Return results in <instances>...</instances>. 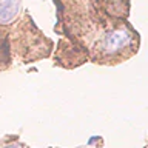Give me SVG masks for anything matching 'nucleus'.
<instances>
[{
  "label": "nucleus",
  "mask_w": 148,
  "mask_h": 148,
  "mask_svg": "<svg viewBox=\"0 0 148 148\" xmlns=\"http://www.w3.org/2000/svg\"><path fill=\"white\" fill-rule=\"evenodd\" d=\"M131 40H133V36L128 29H125V28L114 29L103 39V49L108 54H114L120 49L127 48L131 43Z\"/></svg>",
  "instance_id": "1"
},
{
  "label": "nucleus",
  "mask_w": 148,
  "mask_h": 148,
  "mask_svg": "<svg viewBox=\"0 0 148 148\" xmlns=\"http://www.w3.org/2000/svg\"><path fill=\"white\" fill-rule=\"evenodd\" d=\"M5 148H22L20 145H9V147H5Z\"/></svg>",
  "instance_id": "3"
},
{
  "label": "nucleus",
  "mask_w": 148,
  "mask_h": 148,
  "mask_svg": "<svg viewBox=\"0 0 148 148\" xmlns=\"http://www.w3.org/2000/svg\"><path fill=\"white\" fill-rule=\"evenodd\" d=\"M20 0H2L0 2V23H9L16 17Z\"/></svg>",
  "instance_id": "2"
}]
</instances>
